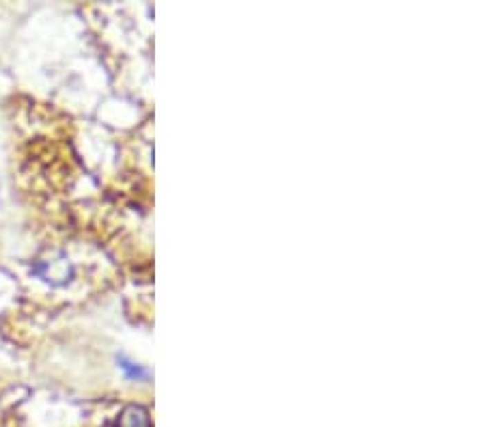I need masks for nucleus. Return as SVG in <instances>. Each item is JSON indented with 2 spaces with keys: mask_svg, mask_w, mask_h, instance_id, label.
<instances>
[{
  "mask_svg": "<svg viewBox=\"0 0 485 427\" xmlns=\"http://www.w3.org/2000/svg\"><path fill=\"white\" fill-rule=\"evenodd\" d=\"M115 427H151V417L149 410L140 404H130L125 406L117 417Z\"/></svg>",
  "mask_w": 485,
  "mask_h": 427,
  "instance_id": "1",
  "label": "nucleus"
}]
</instances>
